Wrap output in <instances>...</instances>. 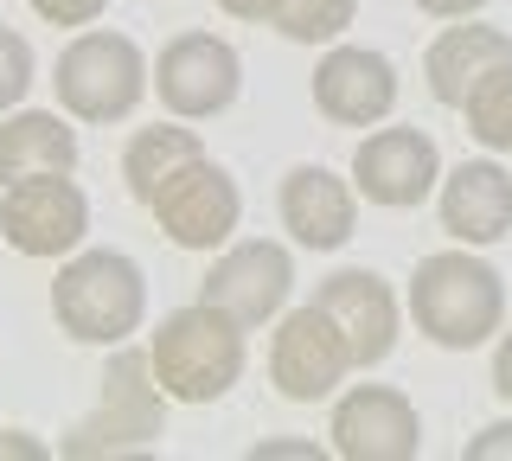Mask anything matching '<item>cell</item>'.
Returning <instances> with one entry per match:
<instances>
[{
  "label": "cell",
  "instance_id": "1",
  "mask_svg": "<svg viewBox=\"0 0 512 461\" xmlns=\"http://www.w3.org/2000/svg\"><path fill=\"white\" fill-rule=\"evenodd\" d=\"M96 410L58 442L64 461H148V449L167 436V385L154 378L148 346H109V365L96 378Z\"/></svg>",
  "mask_w": 512,
  "mask_h": 461
},
{
  "label": "cell",
  "instance_id": "2",
  "mask_svg": "<svg viewBox=\"0 0 512 461\" xmlns=\"http://www.w3.org/2000/svg\"><path fill=\"white\" fill-rule=\"evenodd\" d=\"M410 321L423 340H436L442 353H474L506 327V282L487 257L461 250H436L416 263L410 276Z\"/></svg>",
  "mask_w": 512,
  "mask_h": 461
},
{
  "label": "cell",
  "instance_id": "3",
  "mask_svg": "<svg viewBox=\"0 0 512 461\" xmlns=\"http://www.w3.org/2000/svg\"><path fill=\"white\" fill-rule=\"evenodd\" d=\"M52 321L77 346H122L148 321V276L122 250H71L52 282Z\"/></svg>",
  "mask_w": 512,
  "mask_h": 461
},
{
  "label": "cell",
  "instance_id": "4",
  "mask_svg": "<svg viewBox=\"0 0 512 461\" xmlns=\"http://www.w3.org/2000/svg\"><path fill=\"white\" fill-rule=\"evenodd\" d=\"M244 321H231L212 301L173 308L160 333L148 340L154 353V378L167 385L173 404H218L224 391L244 378Z\"/></svg>",
  "mask_w": 512,
  "mask_h": 461
},
{
  "label": "cell",
  "instance_id": "5",
  "mask_svg": "<svg viewBox=\"0 0 512 461\" xmlns=\"http://www.w3.org/2000/svg\"><path fill=\"white\" fill-rule=\"evenodd\" d=\"M52 84H58L64 116H77V122H122V116L141 109L154 71H148V58H141V45L128 33H77L58 52Z\"/></svg>",
  "mask_w": 512,
  "mask_h": 461
},
{
  "label": "cell",
  "instance_id": "6",
  "mask_svg": "<svg viewBox=\"0 0 512 461\" xmlns=\"http://www.w3.org/2000/svg\"><path fill=\"white\" fill-rule=\"evenodd\" d=\"M148 212L180 250H218V244H231L237 218H244V193H237V180L212 154H192L148 193Z\"/></svg>",
  "mask_w": 512,
  "mask_h": 461
},
{
  "label": "cell",
  "instance_id": "7",
  "mask_svg": "<svg viewBox=\"0 0 512 461\" xmlns=\"http://www.w3.org/2000/svg\"><path fill=\"white\" fill-rule=\"evenodd\" d=\"M90 231V199L71 173H26L0 186V237L20 257H71Z\"/></svg>",
  "mask_w": 512,
  "mask_h": 461
},
{
  "label": "cell",
  "instance_id": "8",
  "mask_svg": "<svg viewBox=\"0 0 512 461\" xmlns=\"http://www.w3.org/2000/svg\"><path fill=\"white\" fill-rule=\"evenodd\" d=\"M154 90L180 122L224 116V109L237 103V90H244V58H237V45L218 39V33H180V39L160 45Z\"/></svg>",
  "mask_w": 512,
  "mask_h": 461
},
{
  "label": "cell",
  "instance_id": "9",
  "mask_svg": "<svg viewBox=\"0 0 512 461\" xmlns=\"http://www.w3.org/2000/svg\"><path fill=\"white\" fill-rule=\"evenodd\" d=\"M352 372V346L340 321H333L320 301L308 308H288L282 327H276V346H269V378H276V391L288 404H320V397H333L346 385Z\"/></svg>",
  "mask_w": 512,
  "mask_h": 461
},
{
  "label": "cell",
  "instance_id": "10",
  "mask_svg": "<svg viewBox=\"0 0 512 461\" xmlns=\"http://www.w3.org/2000/svg\"><path fill=\"white\" fill-rule=\"evenodd\" d=\"M333 455L340 461H416L423 455V417L397 385H352L333 404Z\"/></svg>",
  "mask_w": 512,
  "mask_h": 461
},
{
  "label": "cell",
  "instance_id": "11",
  "mask_svg": "<svg viewBox=\"0 0 512 461\" xmlns=\"http://www.w3.org/2000/svg\"><path fill=\"white\" fill-rule=\"evenodd\" d=\"M288 295H295V257H288V244H269V237L231 244L212 263V276L199 282V301H212V308H224L244 327L276 321L288 308Z\"/></svg>",
  "mask_w": 512,
  "mask_h": 461
},
{
  "label": "cell",
  "instance_id": "12",
  "mask_svg": "<svg viewBox=\"0 0 512 461\" xmlns=\"http://www.w3.org/2000/svg\"><path fill=\"white\" fill-rule=\"evenodd\" d=\"M352 186L365 193V205L410 212L442 186V148L423 129H372L352 154Z\"/></svg>",
  "mask_w": 512,
  "mask_h": 461
},
{
  "label": "cell",
  "instance_id": "13",
  "mask_svg": "<svg viewBox=\"0 0 512 461\" xmlns=\"http://www.w3.org/2000/svg\"><path fill=\"white\" fill-rule=\"evenodd\" d=\"M314 109L333 129H372L397 109V65L372 45H327L314 65Z\"/></svg>",
  "mask_w": 512,
  "mask_h": 461
},
{
  "label": "cell",
  "instance_id": "14",
  "mask_svg": "<svg viewBox=\"0 0 512 461\" xmlns=\"http://www.w3.org/2000/svg\"><path fill=\"white\" fill-rule=\"evenodd\" d=\"M282 231L295 237L301 250H340L359 231V186H346L333 167H288L282 173Z\"/></svg>",
  "mask_w": 512,
  "mask_h": 461
},
{
  "label": "cell",
  "instance_id": "15",
  "mask_svg": "<svg viewBox=\"0 0 512 461\" xmlns=\"http://www.w3.org/2000/svg\"><path fill=\"white\" fill-rule=\"evenodd\" d=\"M314 301L340 321L352 365H384L397 346V295L378 269H333L327 282L314 289Z\"/></svg>",
  "mask_w": 512,
  "mask_h": 461
},
{
  "label": "cell",
  "instance_id": "16",
  "mask_svg": "<svg viewBox=\"0 0 512 461\" xmlns=\"http://www.w3.org/2000/svg\"><path fill=\"white\" fill-rule=\"evenodd\" d=\"M442 231L455 237V244H500L512 231V173L500 161H461L455 173L442 180Z\"/></svg>",
  "mask_w": 512,
  "mask_h": 461
},
{
  "label": "cell",
  "instance_id": "17",
  "mask_svg": "<svg viewBox=\"0 0 512 461\" xmlns=\"http://www.w3.org/2000/svg\"><path fill=\"white\" fill-rule=\"evenodd\" d=\"M512 58V39L500 33V26H442L436 39H429V52H423V77H429V97L448 103V109H461L468 103V90L487 77L493 65H506Z\"/></svg>",
  "mask_w": 512,
  "mask_h": 461
},
{
  "label": "cell",
  "instance_id": "18",
  "mask_svg": "<svg viewBox=\"0 0 512 461\" xmlns=\"http://www.w3.org/2000/svg\"><path fill=\"white\" fill-rule=\"evenodd\" d=\"M26 173H77V129L58 109L0 116V186Z\"/></svg>",
  "mask_w": 512,
  "mask_h": 461
},
{
  "label": "cell",
  "instance_id": "19",
  "mask_svg": "<svg viewBox=\"0 0 512 461\" xmlns=\"http://www.w3.org/2000/svg\"><path fill=\"white\" fill-rule=\"evenodd\" d=\"M192 154H205V141H199V129H186L180 116H173V122H154V129H135V135H128V148H122V180H128V193L148 205L154 186L167 180L180 161H192Z\"/></svg>",
  "mask_w": 512,
  "mask_h": 461
},
{
  "label": "cell",
  "instance_id": "20",
  "mask_svg": "<svg viewBox=\"0 0 512 461\" xmlns=\"http://www.w3.org/2000/svg\"><path fill=\"white\" fill-rule=\"evenodd\" d=\"M461 116H468V135L480 141V148L512 154V58H506V65H493V71L468 90Z\"/></svg>",
  "mask_w": 512,
  "mask_h": 461
},
{
  "label": "cell",
  "instance_id": "21",
  "mask_svg": "<svg viewBox=\"0 0 512 461\" xmlns=\"http://www.w3.org/2000/svg\"><path fill=\"white\" fill-rule=\"evenodd\" d=\"M352 20H359V0H282L276 33L295 45H333Z\"/></svg>",
  "mask_w": 512,
  "mask_h": 461
},
{
  "label": "cell",
  "instance_id": "22",
  "mask_svg": "<svg viewBox=\"0 0 512 461\" xmlns=\"http://www.w3.org/2000/svg\"><path fill=\"white\" fill-rule=\"evenodd\" d=\"M26 90H32V45L0 26V116H7Z\"/></svg>",
  "mask_w": 512,
  "mask_h": 461
},
{
  "label": "cell",
  "instance_id": "23",
  "mask_svg": "<svg viewBox=\"0 0 512 461\" xmlns=\"http://www.w3.org/2000/svg\"><path fill=\"white\" fill-rule=\"evenodd\" d=\"M103 7L109 0H32V13L52 26H90V20H103Z\"/></svg>",
  "mask_w": 512,
  "mask_h": 461
},
{
  "label": "cell",
  "instance_id": "24",
  "mask_svg": "<svg viewBox=\"0 0 512 461\" xmlns=\"http://www.w3.org/2000/svg\"><path fill=\"white\" fill-rule=\"evenodd\" d=\"M461 461H512V417H500V423L480 429V436H468Z\"/></svg>",
  "mask_w": 512,
  "mask_h": 461
},
{
  "label": "cell",
  "instance_id": "25",
  "mask_svg": "<svg viewBox=\"0 0 512 461\" xmlns=\"http://www.w3.org/2000/svg\"><path fill=\"white\" fill-rule=\"evenodd\" d=\"M327 449L320 442H301V436H269V442H256L250 461H320Z\"/></svg>",
  "mask_w": 512,
  "mask_h": 461
},
{
  "label": "cell",
  "instance_id": "26",
  "mask_svg": "<svg viewBox=\"0 0 512 461\" xmlns=\"http://www.w3.org/2000/svg\"><path fill=\"white\" fill-rule=\"evenodd\" d=\"M231 20H256V26H276V13H282V0H218Z\"/></svg>",
  "mask_w": 512,
  "mask_h": 461
},
{
  "label": "cell",
  "instance_id": "27",
  "mask_svg": "<svg viewBox=\"0 0 512 461\" xmlns=\"http://www.w3.org/2000/svg\"><path fill=\"white\" fill-rule=\"evenodd\" d=\"M52 449H45V442H32L26 429H7V436H0V461H45Z\"/></svg>",
  "mask_w": 512,
  "mask_h": 461
},
{
  "label": "cell",
  "instance_id": "28",
  "mask_svg": "<svg viewBox=\"0 0 512 461\" xmlns=\"http://www.w3.org/2000/svg\"><path fill=\"white\" fill-rule=\"evenodd\" d=\"M480 7L487 0H416V13H429V20H474Z\"/></svg>",
  "mask_w": 512,
  "mask_h": 461
},
{
  "label": "cell",
  "instance_id": "29",
  "mask_svg": "<svg viewBox=\"0 0 512 461\" xmlns=\"http://www.w3.org/2000/svg\"><path fill=\"white\" fill-rule=\"evenodd\" d=\"M493 391L512 404V327L500 333V346H493Z\"/></svg>",
  "mask_w": 512,
  "mask_h": 461
},
{
  "label": "cell",
  "instance_id": "30",
  "mask_svg": "<svg viewBox=\"0 0 512 461\" xmlns=\"http://www.w3.org/2000/svg\"><path fill=\"white\" fill-rule=\"evenodd\" d=\"M0 436H7V429H0Z\"/></svg>",
  "mask_w": 512,
  "mask_h": 461
}]
</instances>
